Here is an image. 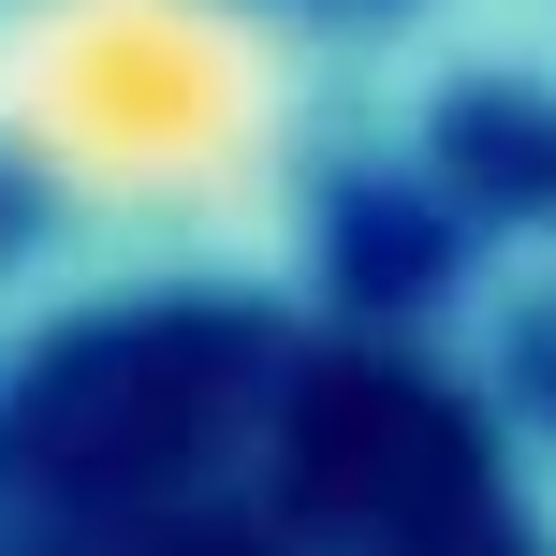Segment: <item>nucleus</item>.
Listing matches in <instances>:
<instances>
[{
  "label": "nucleus",
  "instance_id": "f257e3e1",
  "mask_svg": "<svg viewBox=\"0 0 556 556\" xmlns=\"http://www.w3.org/2000/svg\"><path fill=\"white\" fill-rule=\"evenodd\" d=\"M0 556H542V528L410 352L278 293H132L0 366Z\"/></svg>",
  "mask_w": 556,
  "mask_h": 556
}]
</instances>
